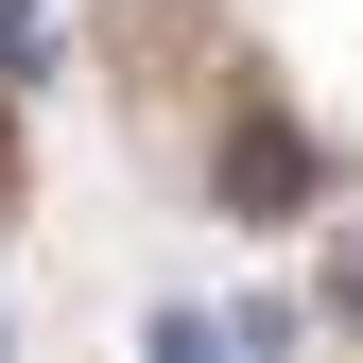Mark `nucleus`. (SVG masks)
Here are the masks:
<instances>
[{
    "mask_svg": "<svg viewBox=\"0 0 363 363\" xmlns=\"http://www.w3.org/2000/svg\"><path fill=\"white\" fill-rule=\"evenodd\" d=\"M225 191H242V225H277V191H311V156H277V139H242V156H225Z\"/></svg>",
    "mask_w": 363,
    "mask_h": 363,
    "instance_id": "f257e3e1",
    "label": "nucleus"
},
{
    "mask_svg": "<svg viewBox=\"0 0 363 363\" xmlns=\"http://www.w3.org/2000/svg\"><path fill=\"white\" fill-rule=\"evenodd\" d=\"M139 363H242V346H225V311H156V329H139Z\"/></svg>",
    "mask_w": 363,
    "mask_h": 363,
    "instance_id": "f03ea898",
    "label": "nucleus"
},
{
    "mask_svg": "<svg viewBox=\"0 0 363 363\" xmlns=\"http://www.w3.org/2000/svg\"><path fill=\"white\" fill-rule=\"evenodd\" d=\"M35 18H52V0H0V86L35 69Z\"/></svg>",
    "mask_w": 363,
    "mask_h": 363,
    "instance_id": "7ed1b4c3",
    "label": "nucleus"
}]
</instances>
